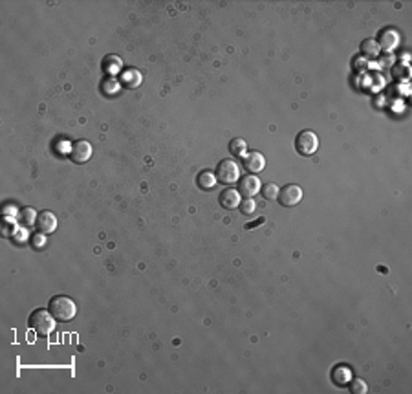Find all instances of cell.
<instances>
[{
    "instance_id": "cell-10",
    "label": "cell",
    "mask_w": 412,
    "mask_h": 394,
    "mask_svg": "<svg viewBox=\"0 0 412 394\" xmlns=\"http://www.w3.org/2000/svg\"><path fill=\"white\" fill-rule=\"evenodd\" d=\"M35 226L39 233L50 235V233H53L57 229V218H55V215H53L52 211H42V213H39V216H37Z\"/></svg>"
},
{
    "instance_id": "cell-8",
    "label": "cell",
    "mask_w": 412,
    "mask_h": 394,
    "mask_svg": "<svg viewBox=\"0 0 412 394\" xmlns=\"http://www.w3.org/2000/svg\"><path fill=\"white\" fill-rule=\"evenodd\" d=\"M260 187H262V185H260V180L255 174H247L238 180V193L244 198H253L255 194L260 191Z\"/></svg>"
},
{
    "instance_id": "cell-22",
    "label": "cell",
    "mask_w": 412,
    "mask_h": 394,
    "mask_svg": "<svg viewBox=\"0 0 412 394\" xmlns=\"http://www.w3.org/2000/svg\"><path fill=\"white\" fill-rule=\"evenodd\" d=\"M119 86H121V83H119L118 79H106L105 83H103V90L106 94H116L119 90Z\"/></svg>"
},
{
    "instance_id": "cell-1",
    "label": "cell",
    "mask_w": 412,
    "mask_h": 394,
    "mask_svg": "<svg viewBox=\"0 0 412 394\" xmlns=\"http://www.w3.org/2000/svg\"><path fill=\"white\" fill-rule=\"evenodd\" d=\"M48 310L52 312V315L61 323H68L77 315V304L74 299L66 297V295H55L50 299Z\"/></svg>"
},
{
    "instance_id": "cell-9",
    "label": "cell",
    "mask_w": 412,
    "mask_h": 394,
    "mask_svg": "<svg viewBox=\"0 0 412 394\" xmlns=\"http://www.w3.org/2000/svg\"><path fill=\"white\" fill-rule=\"evenodd\" d=\"M399 44V33L392 28H386L379 33V40H377V46L383 52H392V50L398 48Z\"/></svg>"
},
{
    "instance_id": "cell-3",
    "label": "cell",
    "mask_w": 412,
    "mask_h": 394,
    "mask_svg": "<svg viewBox=\"0 0 412 394\" xmlns=\"http://www.w3.org/2000/svg\"><path fill=\"white\" fill-rule=\"evenodd\" d=\"M216 180H218L220 184H225V185H233L237 184L238 180H240V165H238L235 160H222L216 167V172H215Z\"/></svg>"
},
{
    "instance_id": "cell-6",
    "label": "cell",
    "mask_w": 412,
    "mask_h": 394,
    "mask_svg": "<svg viewBox=\"0 0 412 394\" xmlns=\"http://www.w3.org/2000/svg\"><path fill=\"white\" fill-rule=\"evenodd\" d=\"M242 165H244V169H246L249 174H257V172L264 171L266 158H264L259 150H251V152H246L242 156Z\"/></svg>"
},
{
    "instance_id": "cell-18",
    "label": "cell",
    "mask_w": 412,
    "mask_h": 394,
    "mask_svg": "<svg viewBox=\"0 0 412 394\" xmlns=\"http://www.w3.org/2000/svg\"><path fill=\"white\" fill-rule=\"evenodd\" d=\"M246 140H242V138H235V140H231V143H229V152L235 154V156H244L246 154Z\"/></svg>"
},
{
    "instance_id": "cell-5",
    "label": "cell",
    "mask_w": 412,
    "mask_h": 394,
    "mask_svg": "<svg viewBox=\"0 0 412 394\" xmlns=\"http://www.w3.org/2000/svg\"><path fill=\"white\" fill-rule=\"evenodd\" d=\"M277 200L281 202L284 207H293L297 206L299 202L303 200V189L295 184H288L282 189H279V196Z\"/></svg>"
},
{
    "instance_id": "cell-23",
    "label": "cell",
    "mask_w": 412,
    "mask_h": 394,
    "mask_svg": "<svg viewBox=\"0 0 412 394\" xmlns=\"http://www.w3.org/2000/svg\"><path fill=\"white\" fill-rule=\"evenodd\" d=\"M46 235H42V233H39V235H35L33 238H31V242H33V246H35L37 250H40L44 244H46V238H44Z\"/></svg>"
},
{
    "instance_id": "cell-7",
    "label": "cell",
    "mask_w": 412,
    "mask_h": 394,
    "mask_svg": "<svg viewBox=\"0 0 412 394\" xmlns=\"http://www.w3.org/2000/svg\"><path fill=\"white\" fill-rule=\"evenodd\" d=\"M92 145L88 143L86 140H77L75 143H72V149H70V158L72 162L75 163H86L90 158H92Z\"/></svg>"
},
{
    "instance_id": "cell-11",
    "label": "cell",
    "mask_w": 412,
    "mask_h": 394,
    "mask_svg": "<svg viewBox=\"0 0 412 394\" xmlns=\"http://www.w3.org/2000/svg\"><path fill=\"white\" fill-rule=\"evenodd\" d=\"M240 202H242V194L238 193V189L227 187L220 194V206L224 207V209H229V211L237 209V207L240 206Z\"/></svg>"
},
{
    "instance_id": "cell-12",
    "label": "cell",
    "mask_w": 412,
    "mask_h": 394,
    "mask_svg": "<svg viewBox=\"0 0 412 394\" xmlns=\"http://www.w3.org/2000/svg\"><path fill=\"white\" fill-rule=\"evenodd\" d=\"M216 182H218V180H216V176L213 174V172H209V171H200V172H198V176H196L198 187L203 189V191H211V189H215Z\"/></svg>"
},
{
    "instance_id": "cell-17",
    "label": "cell",
    "mask_w": 412,
    "mask_h": 394,
    "mask_svg": "<svg viewBox=\"0 0 412 394\" xmlns=\"http://www.w3.org/2000/svg\"><path fill=\"white\" fill-rule=\"evenodd\" d=\"M121 66H123L121 59L114 57V55H108V57L103 61V68H105L108 74H116V72H119V70H121Z\"/></svg>"
},
{
    "instance_id": "cell-13",
    "label": "cell",
    "mask_w": 412,
    "mask_h": 394,
    "mask_svg": "<svg viewBox=\"0 0 412 394\" xmlns=\"http://www.w3.org/2000/svg\"><path fill=\"white\" fill-rule=\"evenodd\" d=\"M379 46H377V40H372V39H367V40H363L361 42V53H363L364 57H369V59H374V57H377L379 55Z\"/></svg>"
},
{
    "instance_id": "cell-16",
    "label": "cell",
    "mask_w": 412,
    "mask_h": 394,
    "mask_svg": "<svg viewBox=\"0 0 412 394\" xmlns=\"http://www.w3.org/2000/svg\"><path fill=\"white\" fill-rule=\"evenodd\" d=\"M352 373L348 367H335L333 368V381L337 383V385H345L347 381H350Z\"/></svg>"
},
{
    "instance_id": "cell-20",
    "label": "cell",
    "mask_w": 412,
    "mask_h": 394,
    "mask_svg": "<svg viewBox=\"0 0 412 394\" xmlns=\"http://www.w3.org/2000/svg\"><path fill=\"white\" fill-rule=\"evenodd\" d=\"M260 191H262V196L266 200H277V196H279V185L277 184H264Z\"/></svg>"
},
{
    "instance_id": "cell-21",
    "label": "cell",
    "mask_w": 412,
    "mask_h": 394,
    "mask_svg": "<svg viewBox=\"0 0 412 394\" xmlns=\"http://www.w3.org/2000/svg\"><path fill=\"white\" fill-rule=\"evenodd\" d=\"M367 383H364V380H361V378H354L352 380L350 378V392L352 394H364L367 392Z\"/></svg>"
},
{
    "instance_id": "cell-15",
    "label": "cell",
    "mask_w": 412,
    "mask_h": 394,
    "mask_svg": "<svg viewBox=\"0 0 412 394\" xmlns=\"http://www.w3.org/2000/svg\"><path fill=\"white\" fill-rule=\"evenodd\" d=\"M121 81H123L125 86L136 88V86H140V83H141V75H140V72H136V70H127L121 75Z\"/></svg>"
},
{
    "instance_id": "cell-19",
    "label": "cell",
    "mask_w": 412,
    "mask_h": 394,
    "mask_svg": "<svg viewBox=\"0 0 412 394\" xmlns=\"http://www.w3.org/2000/svg\"><path fill=\"white\" fill-rule=\"evenodd\" d=\"M238 209H240L242 215L249 216V215H253L255 209H257V202H255L253 198H242V202H240V206H238Z\"/></svg>"
},
{
    "instance_id": "cell-2",
    "label": "cell",
    "mask_w": 412,
    "mask_h": 394,
    "mask_svg": "<svg viewBox=\"0 0 412 394\" xmlns=\"http://www.w3.org/2000/svg\"><path fill=\"white\" fill-rule=\"evenodd\" d=\"M55 317L52 315V312L46 308H37L30 314L28 317V326L31 330H35L39 336H48L55 330Z\"/></svg>"
},
{
    "instance_id": "cell-4",
    "label": "cell",
    "mask_w": 412,
    "mask_h": 394,
    "mask_svg": "<svg viewBox=\"0 0 412 394\" xmlns=\"http://www.w3.org/2000/svg\"><path fill=\"white\" fill-rule=\"evenodd\" d=\"M295 149L301 156H313L319 149V138L313 130H301L295 138Z\"/></svg>"
},
{
    "instance_id": "cell-14",
    "label": "cell",
    "mask_w": 412,
    "mask_h": 394,
    "mask_svg": "<svg viewBox=\"0 0 412 394\" xmlns=\"http://www.w3.org/2000/svg\"><path fill=\"white\" fill-rule=\"evenodd\" d=\"M37 216L39 215H35V211L26 207V209H22L20 213H18V224L24 226V228H30V226L37 224Z\"/></svg>"
}]
</instances>
